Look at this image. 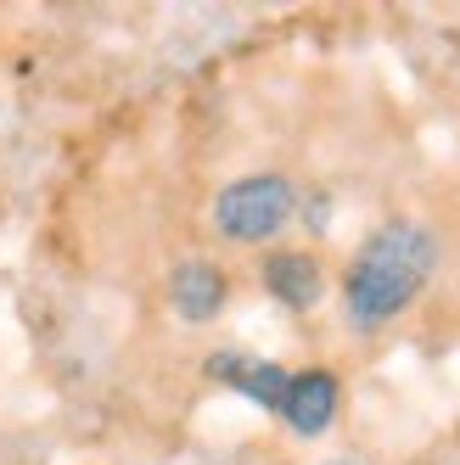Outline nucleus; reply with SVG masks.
<instances>
[{
    "label": "nucleus",
    "mask_w": 460,
    "mask_h": 465,
    "mask_svg": "<svg viewBox=\"0 0 460 465\" xmlns=\"http://www.w3.org/2000/svg\"><path fill=\"white\" fill-rule=\"evenodd\" d=\"M438 270V242H433V230L426 224H382L376 236L354 252L348 263V275H343V303H348V320L359 331H376L387 325L393 314H405L421 286L433 281Z\"/></svg>",
    "instance_id": "f257e3e1"
},
{
    "label": "nucleus",
    "mask_w": 460,
    "mask_h": 465,
    "mask_svg": "<svg viewBox=\"0 0 460 465\" xmlns=\"http://www.w3.org/2000/svg\"><path fill=\"white\" fill-rule=\"evenodd\" d=\"M292 203H298V191H292L281 174H247L236 185H225L219 191V203H214V224H219V236L225 242H270L275 230L292 219Z\"/></svg>",
    "instance_id": "f03ea898"
},
{
    "label": "nucleus",
    "mask_w": 460,
    "mask_h": 465,
    "mask_svg": "<svg viewBox=\"0 0 460 465\" xmlns=\"http://www.w3.org/2000/svg\"><path fill=\"white\" fill-rule=\"evenodd\" d=\"M337 404H343L337 376H332V371H304V376H292V381H286L281 420L298 431V438H320V431L337 420Z\"/></svg>",
    "instance_id": "7ed1b4c3"
},
{
    "label": "nucleus",
    "mask_w": 460,
    "mask_h": 465,
    "mask_svg": "<svg viewBox=\"0 0 460 465\" xmlns=\"http://www.w3.org/2000/svg\"><path fill=\"white\" fill-rule=\"evenodd\" d=\"M208 376H214V381H230L236 392H247L253 404H265V410H275V415H281V398H286V381H292L281 364L247 359V353H214V359H208Z\"/></svg>",
    "instance_id": "20e7f679"
},
{
    "label": "nucleus",
    "mask_w": 460,
    "mask_h": 465,
    "mask_svg": "<svg viewBox=\"0 0 460 465\" xmlns=\"http://www.w3.org/2000/svg\"><path fill=\"white\" fill-rule=\"evenodd\" d=\"M169 297H175L180 320L203 325V320H214L225 309V270L208 263V258H185L175 270V281H169Z\"/></svg>",
    "instance_id": "39448f33"
},
{
    "label": "nucleus",
    "mask_w": 460,
    "mask_h": 465,
    "mask_svg": "<svg viewBox=\"0 0 460 465\" xmlns=\"http://www.w3.org/2000/svg\"><path fill=\"white\" fill-rule=\"evenodd\" d=\"M265 286L286 309H315L320 292H325V275H320V263L309 252H270L265 258Z\"/></svg>",
    "instance_id": "423d86ee"
},
{
    "label": "nucleus",
    "mask_w": 460,
    "mask_h": 465,
    "mask_svg": "<svg viewBox=\"0 0 460 465\" xmlns=\"http://www.w3.org/2000/svg\"><path fill=\"white\" fill-rule=\"evenodd\" d=\"M325 465H354V460H325Z\"/></svg>",
    "instance_id": "0eeeda50"
}]
</instances>
